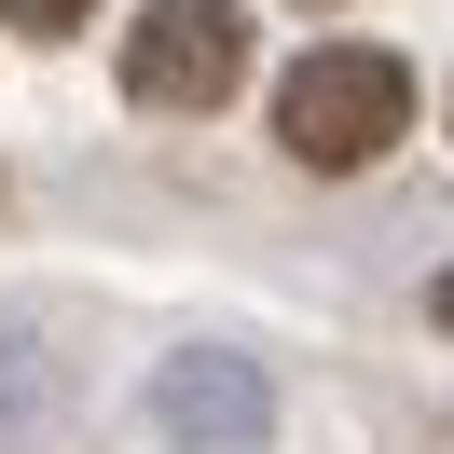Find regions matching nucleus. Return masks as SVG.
Instances as JSON below:
<instances>
[{
    "mask_svg": "<svg viewBox=\"0 0 454 454\" xmlns=\"http://www.w3.org/2000/svg\"><path fill=\"white\" fill-rule=\"evenodd\" d=\"M399 124H413V69H399L386 42H317L276 83V138H289V166H317V179H358Z\"/></svg>",
    "mask_w": 454,
    "mask_h": 454,
    "instance_id": "obj_1",
    "label": "nucleus"
},
{
    "mask_svg": "<svg viewBox=\"0 0 454 454\" xmlns=\"http://www.w3.org/2000/svg\"><path fill=\"white\" fill-rule=\"evenodd\" d=\"M248 83V0H152L124 28V97L138 111H221Z\"/></svg>",
    "mask_w": 454,
    "mask_h": 454,
    "instance_id": "obj_2",
    "label": "nucleus"
},
{
    "mask_svg": "<svg viewBox=\"0 0 454 454\" xmlns=\"http://www.w3.org/2000/svg\"><path fill=\"white\" fill-rule=\"evenodd\" d=\"M0 14H14V28H28V42H56V28H83L97 0H0Z\"/></svg>",
    "mask_w": 454,
    "mask_h": 454,
    "instance_id": "obj_3",
    "label": "nucleus"
},
{
    "mask_svg": "<svg viewBox=\"0 0 454 454\" xmlns=\"http://www.w3.org/2000/svg\"><path fill=\"white\" fill-rule=\"evenodd\" d=\"M427 303H441V331H454V276H441V289H427Z\"/></svg>",
    "mask_w": 454,
    "mask_h": 454,
    "instance_id": "obj_4",
    "label": "nucleus"
}]
</instances>
